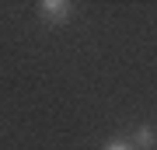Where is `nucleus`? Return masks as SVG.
<instances>
[{
    "label": "nucleus",
    "instance_id": "3",
    "mask_svg": "<svg viewBox=\"0 0 157 150\" xmlns=\"http://www.w3.org/2000/svg\"><path fill=\"white\" fill-rule=\"evenodd\" d=\"M105 150H136L129 140H112V143H105Z\"/></svg>",
    "mask_w": 157,
    "mask_h": 150
},
{
    "label": "nucleus",
    "instance_id": "1",
    "mask_svg": "<svg viewBox=\"0 0 157 150\" xmlns=\"http://www.w3.org/2000/svg\"><path fill=\"white\" fill-rule=\"evenodd\" d=\"M39 14H42V21H49V25H67L70 14H73V4L70 0H42Z\"/></svg>",
    "mask_w": 157,
    "mask_h": 150
},
{
    "label": "nucleus",
    "instance_id": "2",
    "mask_svg": "<svg viewBox=\"0 0 157 150\" xmlns=\"http://www.w3.org/2000/svg\"><path fill=\"white\" fill-rule=\"evenodd\" d=\"M154 143H157V136H154L150 126H140V129H136V143H133L136 150H150Z\"/></svg>",
    "mask_w": 157,
    "mask_h": 150
}]
</instances>
